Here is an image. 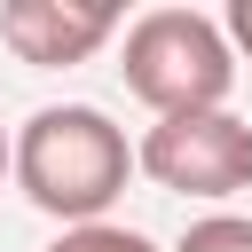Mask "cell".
<instances>
[{"mask_svg": "<svg viewBox=\"0 0 252 252\" xmlns=\"http://www.w3.org/2000/svg\"><path fill=\"white\" fill-rule=\"evenodd\" d=\"M134 165L173 197H236V189H252V126L236 110L158 118L134 142Z\"/></svg>", "mask_w": 252, "mask_h": 252, "instance_id": "3957f363", "label": "cell"}, {"mask_svg": "<svg viewBox=\"0 0 252 252\" xmlns=\"http://www.w3.org/2000/svg\"><path fill=\"white\" fill-rule=\"evenodd\" d=\"M126 173H134V142L94 102H47L16 126V173L8 181L63 228L102 220L126 197Z\"/></svg>", "mask_w": 252, "mask_h": 252, "instance_id": "6da1fadb", "label": "cell"}, {"mask_svg": "<svg viewBox=\"0 0 252 252\" xmlns=\"http://www.w3.org/2000/svg\"><path fill=\"white\" fill-rule=\"evenodd\" d=\"M173 252H252V220H244V213H205V220L181 228Z\"/></svg>", "mask_w": 252, "mask_h": 252, "instance_id": "5b68a950", "label": "cell"}, {"mask_svg": "<svg viewBox=\"0 0 252 252\" xmlns=\"http://www.w3.org/2000/svg\"><path fill=\"white\" fill-rule=\"evenodd\" d=\"M118 8L102 0H8L0 8V39L16 63L32 71H63V63H87L102 39H118Z\"/></svg>", "mask_w": 252, "mask_h": 252, "instance_id": "277c9868", "label": "cell"}, {"mask_svg": "<svg viewBox=\"0 0 252 252\" xmlns=\"http://www.w3.org/2000/svg\"><path fill=\"white\" fill-rule=\"evenodd\" d=\"M8 173H16V134L0 126V181H8Z\"/></svg>", "mask_w": 252, "mask_h": 252, "instance_id": "ba28073f", "label": "cell"}, {"mask_svg": "<svg viewBox=\"0 0 252 252\" xmlns=\"http://www.w3.org/2000/svg\"><path fill=\"white\" fill-rule=\"evenodd\" d=\"M47 252H158L142 228H126V220H87V228H63Z\"/></svg>", "mask_w": 252, "mask_h": 252, "instance_id": "8992f818", "label": "cell"}, {"mask_svg": "<svg viewBox=\"0 0 252 252\" xmlns=\"http://www.w3.org/2000/svg\"><path fill=\"white\" fill-rule=\"evenodd\" d=\"M220 32H228V47L252 55V0H228V24H220Z\"/></svg>", "mask_w": 252, "mask_h": 252, "instance_id": "52a82bcc", "label": "cell"}, {"mask_svg": "<svg viewBox=\"0 0 252 252\" xmlns=\"http://www.w3.org/2000/svg\"><path fill=\"white\" fill-rule=\"evenodd\" d=\"M118 71H126V94L134 102H150L158 118H189V110H228L236 47L197 8H150V16L126 24Z\"/></svg>", "mask_w": 252, "mask_h": 252, "instance_id": "7a4b0ae2", "label": "cell"}]
</instances>
